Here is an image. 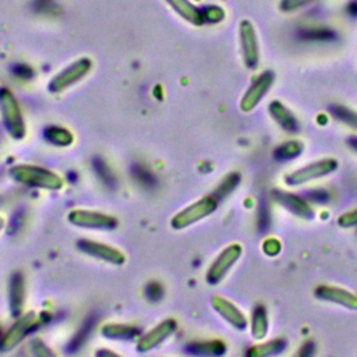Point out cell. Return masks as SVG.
<instances>
[{
    "label": "cell",
    "mask_w": 357,
    "mask_h": 357,
    "mask_svg": "<svg viewBox=\"0 0 357 357\" xmlns=\"http://www.w3.org/2000/svg\"><path fill=\"white\" fill-rule=\"evenodd\" d=\"M11 176L26 185L46 188V190H60L63 187V180L56 173L31 165H18L11 169Z\"/></svg>",
    "instance_id": "cell-1"
},
{
    "label": "cell",
    "mask_w": 357,
    "mask_h": 357,
    "mask_svg": "<svg viewBox=\"0 0 357 357\" xmlns=\"http://www.w3.org/2000/svg\"><path fill=\"white\" fill-rule=\"evenodd\" d=\"M0 110L4 127L13 138H22L25 135V124L22 113L15 96L7 88L0 89Z\"/></svg>",
    "instance_id": "cell-2"
},
{
    "label": "cell",
    "mask_w": 357,
    "mask_h": 357,
    "mask_svg": "<svg viewBox=\"0 0 357 357\" xmlns=\"http://www.w3.org/2000/svg\"><path fill=\"white\" fill-rule=\"evenodd\" d=\"M337 169V160L333 158H326V159H319L315 162H311L291 173H289L284 177V183L290 187L301 185L305 183H310L312 180L325 177L331 173H333Z\"/></svg>",
    "instance_id": "cell-3"
},
{
    "label": "cell",
    "mask_w": 357,
    "mask_h": 357,
    "mask_svg": "<svg viewBox=\"0 0 357 357\" xmlns=\"http://www.w3.org/2000/svg\"><path fill=\"white\" fill-rule=\"evenodd\" d=\"M218 199L213 195H205L201 199L195 201L194 204L188 205L177 215L172 218V227L174 229H184L198 220L209 216L218 208Z\"/></svg>",
    "instance_id": "cell-4"
},
{
    "label": "cell",
    "mask_w": 357,
    "mask_h": 357,
    "mask_svg": "<svg viewBox=\"0 0 357 357\" xmlns=\"http://www.w3.org/2000/svg\"><path fill=\"white\" fill-rule=\"evenodd\" d=\"M243 254V247L237 243L227 245L212 262L206 272V282L209 284H218L230 271V268L238 261Z\"/></svg>",
    "instance_id": "cell-5"
},
{
    "label": "cell",
    "mask_w": 357,
    "mask_h": 357,
    "mask_svg": "<svg viewBox=\"0 0 357 357\" xmlns=\"http://www.w3.org/2000/svg\"><path fill=\"white\" fill-rule=\"evenodd\" d=\"M240 32V43H241V53L244 64L254 70L259 61V45L255 26L250 20H243L238 26Z\"/></svg>",
    "instance_id": "cell-6"
},
{
    "label": "cell",
    "mask_w": 357,
    "mask_h": 357,
    "mask_svg": "<svg viewBox=\"0 0 357 357\" xmlns=\"http://www.w3.org/2000/svg\"><path fill=\"white\" fill-rule=\"evenodd\" d=\"M273 81H275L273 71L268 70L259 74L258 78L250 85V88L243 95L240 100V109L244 113H250L251 110H254L259 105V102L264 99V96L268 93Z\"/></svg>",
    "instance_id": "cell-7"
},
{
    "label": "cell",
    "mask_w": 357,
    "mask_h": 357,
    "mask_svg": "<svg viewBox=\"0 0 357 357\" xmlns=\"http://www.w3.org/2000/svg\"><path fill=\"white\" fill-rule=\"evenodd\" d=\"M91 60L89 59H79L75 63L70 64L67 68L60 71L50 82H49V91L52 92H60L66 88L71 86L81 78L86 75V73L91 70Z\"/></svg>",
    "instance_id": "cell-8"
},
{
    "label": "cell",
    "mask_w": 357,
    "mask_h": 357,
    "mask_svg": "<svg viewBox=\"0 0 357 357\" xmlns=\"http://www.w3.org/2000/svg\"><path fill=\"white\" fill-rule=\"evenodd\" d=\"M314 294L317 298L346 307L349 310H357V294L333 284H319L315 287Z\"/></svg>",
    "instance_id": "cell-9"
},
{
    "label": "cell",
    "mask_w": 357,
    "mask_h": 357,
    "mask_svg": "<svg viewBox=\"0 0 357 357\" xmlns=\"http://www.w3.org/2000/svg\"><path fill=\"white\" fill-rule=\"evenodd\" d=\"M273 199L280 204L284 209H287L290 213H293L297 218H301L304 220L314 219V209L310 205L308 201L301 198L297 194L282 191V190H273L272 192Z\"/></svg>",
    "instance_id": "cell-10"
},
{
    "label": "cell",
    "mask_w": 357,
    "mask_h": 357,
    "mask_svg": "<svg viewBox=\"0 0 357 357\" xmlns=\"http://www.w3.org/2000/svg\"><path fill=\"white\" fill-rule=\"evenodd\" d=\"M68 220L75 226L91 229H113L117 226V219L113 216L93 211L74 209L68 213Z\"/></svg>",
    "instance_id": "cell-11"
},
{
    "label": "cell",
    "mask_w": 357,
    "mask_h": 357,
    "mask_svg": "<svg viewBox=\"0 0 357 357\" xmlns=\"http://www.w3.org/2000/svg\"><path fill=\"white\" fill-rule=\"evenodd\" d=\"M211 303H212V307L215 308V311L223 318L226 319L231 326H234L236 329H245L247 325H248V321H247V317L243 314V311L234 305L230 300L222 297V296H212L211 298Z\"/></svg>",
    "instance_id": "cell-12"
},
{
    "label": "cell",
    "mask_w": 357,
    "mask_h": 357,
    "mask_svg": "<svg viewBox=\"0 0 357 357\" xmlns=\"http://www.w3.org/2000/svg\"><path fill=\"white\" fill-rule=\"evenodd\" d=\"M78 248L82 250L86 254H91L99 259H103V261H107V262H112L114 265H120L126 261V257L124 254L114 248V247H110L107 244H103V243H98V241H93V240H79L77 243Z\"/></svg>",
    "instance_id": "cell-13"
},
{
    "label": "cell",
    "mask_w": 357,
    "mask_h": 357,
    "mask_svg": "<svg viewBox=\"0 0 357 357\" xmlns=\"http://www.w3.org/2000/svg\"><path fill=\"white\" fill-rule=\"evenodd\" d=\"M36 324V315L33 312H28L25 315H22L10 329L8 332L1 337L0 340V349L1 350H10L13 349L17 343H20L26 332L31 331V328H33Z\"/></svg>",
    "instance_id": "cell-14"
},
{
    "label": "cell",
    "mask_w": 357,
    "mask_h": 357,
    "mask_svg": "<svg viewBox=\"0 0 357 357\" xmlns=\"http://www.w3.org/2000/svg\"><path fill=\"white\" fill-rule=\"evenodd\" d=\"M174 331H176V321L165 319L163 322H160L158 326H155L152 331H149L146 335H144L139 339L137 350L141 353H145V351L156 347L166 337H169Z\"/></svg>",
    "instance_id": "cell-15"
},
{
    "label": "cell",
    "mask_w": 357,
    "mask_h": 357,
    "mask_svg": "<svg viewBox=\"0 0 357 357\" xmlns=\"http://www.w3.org/2000/svg\"><path fill=\"white\" fill-rule=\"evenodd\" d=\"M268 110L272 119L286 131H296L298 128V121L296 116L282 102L272 100L268 106Z\"/></svg>",
    "instance_id": "cell-16"
},
{
    "label": "cell",
    "mask_w": 357,
    "mask_h": 357,
    "mask_svg": "<svg viewBox=\"0 0 357 357\" xmlns=\"http://www.w3.org/2000/svg\"><path fill=\"white\" fill-rule=\"evenodd\" d=\"M166 3L185 21L194 25H202L204 17L202 11L197 8L190 0H166Z\"/></svg>",
    "instance_id": "cell-17"
},
{
    "label": "cell",
    "mask_w": 357,
    "mask_h": 357,
    "mask_svg": "<svg viewBox=\"0 0 357 357\" xmlns=\"http://www.w3.org/2000/svg\"><path fill=\"white\" fill-rule=\"evenodd\" d=\"M269 329V321H268V312L266 308L262 304L255 305L252 311L251 318V335L254 339L261 340L266 336Z\"/></svg>",
    "instance_id": "cell-18"
},
{
    "label": "cell",
    "mask_w": 357,
    "mask_h": 357,
    "mask_svg": "<svg viewBox=\"0 0 357 357\" xmlns=\"http://www.w3.org/2000/svg\"><path fill=\"white\" fill-rule=\"evenodd\" d=\"M286 347V339L283 337H276L272 339L269 342L261 343V344H255L251 346L247 350V356L250 357H266V356H273V354H279L284 350Z\"/></svg>",
    "instance_id": "cell-19"
},
{
    "label": "cell",
    "mask_w": 357,
    "mask_h": 357,
    "mask_svg": "<svg viewBox=\"0 0 357 357\" xmlns=\"http://www.w3.org/2000/svg\"><path fill=\"white\" fill-rule=\"evenodd\" d=\"M24 297H25V286L24 279L21 273H15L11 280L10 286V305L14 315H18L24 305Z\"/></svg>",
    "instance_id": "cell-20"
},
{
    "label": "cell",
    "mask_w": 357,
    "mask_h": 357,
    "mask_svg": "<svg viewBox=\"0 0 357 357\" xmlns=\"http://www.w3.org/2000/svg\"><path fill=\"white\" fill-rule=\"evenodd\" d=\"M102 333L112 339H132L137 336L138 329L126 324H109L102 328Z\"/></svg>",
    "instance_id": "cell-21"
},
{
    "label": "cell",
    "mask_w": 357,
    "mask_h": 357,
    "mask_svg": "<svg viewBox=\"0 0 357 357\" xmlns=\"http://www.w3.org/2000/svg\"><path fill=\"white\" fill-rule=\"evenodd\" d=\"M188 350L192 353H197V354L220 356L226 351V344L222 340H208V342L188 344Z\"/></svg>",
    "instance_id": "cell-22"
},
{
    "label": "cell",
    "mask_w": 357,
    "mask_h": 357,
    "mask_svg": "<svg viewBox=\"0 0 357 357\" xmlns=\"http://www.w3.org/2000/svg\"><path fill=\"white\" fill-rule=\"evenodd\" d=\"M45 137L49 142H52L57 146H67L74 141V137L68 130H66L63 127H56V126L49 127L45 131Z\"/></svg>",
    "instance_id": "cell-23"
},
{
    "label": "cell",
    "mask_w": 357,
    "mask_h": 357,
    "mask_svg": "<svg viewBox=\"0 0 357 357\" xmlns=\"http://www.w3.org/2000/svg\"><path fill=\"white\" fill-rule=\"evenodd\" d=\"M303 152V144L298 141H286L280 144L275 151L273 155L279 160H289L296 159Z\"/></svg>",
    "instance_id": "cell-24"
},
{
    "label": "cell",
    "mask_w": 357,
    "mask_h": 357,
    "mask_svg": "<svg viewBox=\"0 0 357 357\" xmlns=\"http://www.w3.org/2000/svg\"><path fill=\"white\" fill-rule=\"evenodd\" d=\"M240 174L237 172H231L229 173L222 181L220 184L216 187L215 192H213V197L219 201V199H223L226 198L230 192H233V190H236V187L240 183Z\"/></svg>",
    "instance_id": "cell-25"
},
{
    "label": "cell",
    "mask_w": 357,
    "mask_h": 357,
    "mask_svg": "<svg viewBox=\"0 0 357 357\" xmlns=\"http://www.w3.org/2000/svg\"><path fill=\"white\" fill-rule=\"evenodd\" d=\"M331 113L336 120L357 130V112L356 110H353L347 106H343V105H335L331 107Z\"/></svg>",
    "instance_id": "cell-26"
},
{
    "label": "cell",
    "mask_w": 357,
    "mask_h": 357,
    "mask_svg": "<svg viewBox=\"0 0 357 357\" xmlns=\"http://www.w3.org/2000/svg\"><path fill=\"white\" fill-rule=\"evenodd\" d=\"M202 11V17H204V22H219L223 20L225 13L220 7L218 6H208L205 7Z\"/></svg>",
    "instance_id": "cell-27"
},
{
    "label": "cell",
    "mask_w": 357,
    "mask_h": 357,
    "mask_svg": "<svg viewBox=\"0 0 357 357\" xmlns=\"http://www.w3.org/2000/svg\"><path fill=\"white\" fill-rule=\"evenodd\" d=\"M336 223L340 226V227H354V226H357V208H354V209H350V211H347V212H343L339 218H337V220H336Z\"/></svg>",
    "instance_id": "cell-28"
},
{
    "label": "cell",
    "mask_w": 357,
    "mask_h": 357,
    "mask_svg": "<svg viewBox=\"0 0 357 357\" xmlns=\"http://www.w3.org/2000/svg\"><path fill=\"white\" fill-rule=\"evenodd\" d=\"M312 1H315V0H282L280 8L286 13H290V11H296Z\"/></svg>",
    "instance_id": "cell-29"
},
{
    "label": "cell",
    "mask_w": 357,
    "mask_h": 357,
    "mask_svg": "<svg viewBox=\"0 0 357 357\" xmlns=\"http://www.w3.org/2000/svg\"><path fill=\"white\" fill-rule=\"evenodd\" d=\"M264 251L268 255H275L276 252L280 251V243L275 238H269L264 243Z\"/></svg>",
    "instance_id": "cell-30"
},
{
    "label": "cell",
    "mask_w": 357,
    "mask_h": 357,
    "mask_svg": "<svg viewBox=\"0 0 357 357\" xmlns=\"http://www.w3.org/2000/svg\"><path fill=\"white\" fill-rule=\"evenodd\" d=\"M162 294H163V290H162V287H160L158 283H152V284L148 287V296H149V298H152V300H159V298L162 297Z\"/></svg>",
    "instance_id": "cell-31"
},
{
    "label": "cell",
    "mask_w": 357,
    "mask_h": 357,
    "mask_svg": "<svg viewBox=\"0 0 357 357\" xmlns=\"http://www.w3.org/2000/svg\"><path fill=\"white\" fill-rule=\"evenodd\" d=\"M347 145H349V148H350L351 151H354V152L357 153V137H356V135L347 138Z\"/></svg>",
    "instance_id": "cell-32"
},
{
    "label": "cell",
    "mask_w": 357,
    "mask_h": 357,
    "mask_svg": "<svg viewBox=\"0 0 357 357\" xmlns=\"http://www.w3.org/2000/svg\"><path fill=\"white\" fill-rule=\"evenodd\" d=\"M3 225H4V220H3V218H0V229L3 227Z\"/></svg>",
    "instance_id": "cell-33"
}]
</instances>
